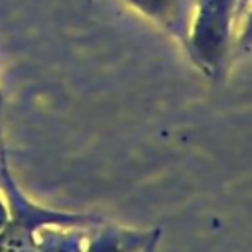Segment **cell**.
<instances>
[{
  "label": "cell",
  "mask_w": 252,
  "mask_h": 252,
  "mask_svg": "<svg viewBox=\"0 0 252 252\" xmlns=\"http://www.w3.org/2000/svg\"><path fill=\"white\" fill-rule=\"evenodd\" d=\"M248 4H250V0H238V22H240V18H242L244 10L248 8Z\"/></svg>",
  "instance_id": "5b68a950"
},
{
  "label": "cell",
  "mask_w": 252,
  "mask_h": 252,
  "mask_svg": "<svg viewBox=\"0 0 252 252\" xmlns=\"http://www.w3.org/2000/svg\"><path fill=\"white\" fill-rule=\"evenodd\" d=\"M238 0H197L185 55L213 83L222 85L234 59Z\"/></svg>",
  "instance_id": "6da1fadb"
},
{
  "label": "cell",
  "mask_w": 252,
  "mask_h": 252,
  "mask_svg": "<svg viewBox=\"0 0 252 252\" xmlns=\"http://www.w3.org/2000/svg\"><path fill=\"white\" fill-rule=\"evenodd\" d=\"M238 24H240V28H236V35H234V57L238 53L242 55L252 49V0H250L248 8L244 10Z\"/></svg>",
  "instance_id": "277c9868"
},
{
  "label": "cell",
  "mask_w": 252,
  "mask_h": 252,
  "mask_svg": "<svg viewBox=\"0 0 252 252\" xmlns=\"http://www.w3.org/2000/svg\"><path fill=\"white\" fill-rule=\"evenodd\" d=\"M128 8L154 24L169 35L181 49H185L191 16L197 0H122Z\"/></svg>",
  "instance_id": "7a4b0ae2"
},
{
  "label": "cell",
  "mask_w": 252,
  "mask_h": 252,
  "mask_svg": "<svg viewBox=\"0 0 252 252\" xmlns=\"http://www.w3.org/2000/svg\"><path fill=\"white\" fill-rule=\"evenodd\" d=\"M161 230L150 228H124V226H104L93 240L89 252H142Z\"/></svg>",
  "instance_id": "3957f363"
}]
</instances>
